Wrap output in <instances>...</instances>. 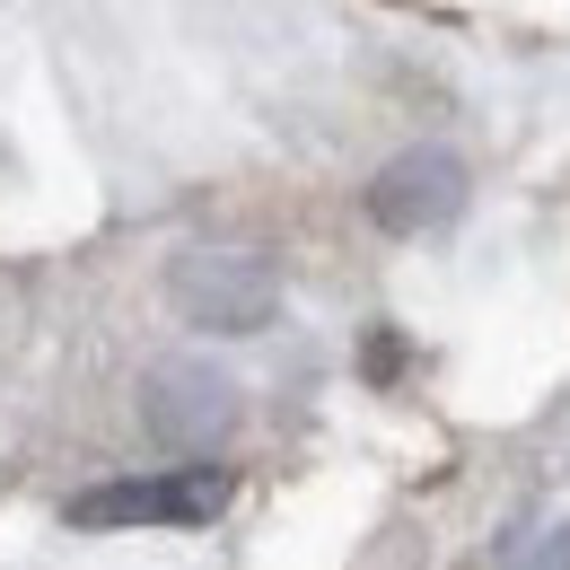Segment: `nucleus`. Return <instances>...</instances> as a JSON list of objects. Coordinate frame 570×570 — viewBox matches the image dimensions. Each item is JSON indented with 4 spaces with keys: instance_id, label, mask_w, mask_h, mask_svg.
I'll list each match as a JSON object with an SVG mask.
<instances>
[{
    "instance_id": "5",
    "label": "nucleus",
    "mask_w": 570,
    "mask_h": 570,
    "mask_svg": "<svg viewBox=\"0 0 570 570\" xmlns=\"http://www.w3.org/2000/svg\"><path fill=\"white\" fill-rule=\"evenodd\" d=\"M509 570H570V518H562V527H544V535H535Z\"/></svg>"
},
{
    "instance_id": "4",
    "label": "nucleus",
    "mask_w": 570,
    "mask_h": 570,
    "mask_svg": "<svg viewBox=\"0 0 570 570\" xmlns=\"http://www.w3.org/2000/svg\"><path fill=\"white\" fill-rule=\"evenodd\" d=\"M228 422H237V386L219 368H158L149 377V430L167 448H212Z\"/></svg>"
},
{
    "instance_id": "2",
    "label": "nucleus",
    "mask_w": 570,
    "mask_h": 570,
    "mask_svg": "<svg viewBox=\"0 0 570 570\" xmlns=\"http://www.w3.org/2000/svg\"><path fill=\"white\" fill-rule=\"evenodd\" d=\"M176 307L203 325V334H255L273 307H282V282L264 255L246 246H194L176 264Z\"/></svg>"
},
{
    "instance_id": "1",
    "label": "nucleus",
    "mask_w": 570,
    "mask_h": 570,
    "mask_svg": "<svg viewBox=\"0 0 570 570\" xmlns=\"http://www.w3.org/2000/svg\"><path fill=\"white\" fill-rule=\"evenodd\" d=\"M228 465H158V474H115L97 492L71 500V527L106 535V527H212L228 509Z\"/></svg>"
},
{
    "instance_id": "3",
    "label": "nucleus",
    "mask_w": 570,
    "mask_h": 570,
    "mask_svg": "<svg viewBox=\"0 0 570 570\" xmlns=\"http://www.w3.org/2000/svg\"><path fill=\"white\" fill-rule=\"evenodd\" d=\"M456 203H465V167H456L448 149H404V158H386L377 185H368V219L395 228V237H422L439 219H456Z\"/></svg>"
}]
</instances>
